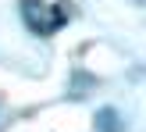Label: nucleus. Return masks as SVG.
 <instances>
[{
	"label": "nucleus",
	"instance_id": "obj_1",
	"mask_svg": "<svg viewBox=\"0 0 146 132\" xmlns=\"http://www.w3.org/2000/svg\"><path fill=\"white\" fill-rule=\"evenodd\" d=\"M18 18L32 36H54L68 25V11L50 0H18Z\"/></svg>",
	"mask_w": 146,
	"mask_h": 132
},
{
	"label": "nucleus",
	"instance_id": "obj_2",
	"mask_svg": "<svg viewBox=\"0 0 146 132\" xmlns=\"http://www.w3.org/2000/svg\"><path fill=\"white\" fill-rule=\"evenodd\" d=\"M96 132H125V121H121L118 107H100L96 111Z\"/></svg>",
	"mask_w": 146,
	"mask_h": 132
}]
</instances>
